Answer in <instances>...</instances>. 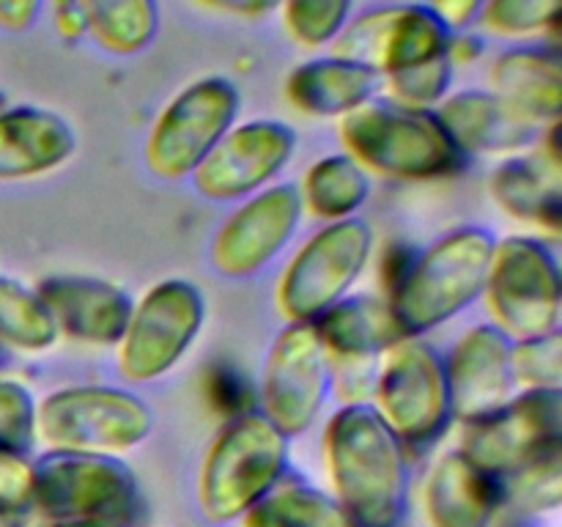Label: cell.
<instances>
[{"label": "cell", "mask_w": 562, "mask_h": 527, "mask_svg": "<svg viewBox=\"0 0 562 527\" xmlns=\"http://www.w3.org/2000/svg\"><path fill=\"white\" fill-rule=\"evenodd\" d=\"M329 494L355 527H401L409 505V453L371 404H346L324 426Z\"/></svg>", "instance_id": "cell-1"}, {"label": "cell", "mask_w": 562, "mask_h": 527, "mask_svg": "<svg viewBox=\"0 0 562 527\" xmlns=\"http://www.w3.org/2000/svg\"><path fill=\"white\" fill-rule=\"evenodd\" d=\"M494 242L488 228L461 225L412 256L384 296L404 338H426L481 300Z\"/></svg>", "instance_id": "cell-2"}, {"label": "cell", "mask_w": 562, "mask_h": 527, "mask_svg": "<svg viewBox=\"0 0 562 527\" xmlns=\"http://www.w3.org/2000/svg\"><path fill=\"white\" fill-rule=\"evenodd\" d=\"M338 141L344 154L357 159L368 176L409 184L448 179L467 165L434 110L401 108L384 97L340 119Z\"/></svg>", "instance_id": "cell-3"}, {"label": "cell", "mask_w": 562, "mask_h": 527, "mask_svg": "<svg viewBox=\"0 0 562 527\" xmlns=\"http://www.w3.org/2000/svg\"><path fill=\"white\" fill-rule=\"evenodd\" d=\"M31 514L49 525L140 527L146 497L121 456L47 450L33 461Z\"/></svg>", "instance_id": "cell-4"}, {"label": "cell", "mask_w": 562, "mask_h": 527, "mask_svg": "<svg viewBox=\"0 0 562 527\" xmlns=\"http://www.w3.org/2000/svg\"><path fill=\"white\" fill-rule=\"evenodd\" d=\"M291 461V439L258 410L228 417L198 470V508L212 525L239 522L272 492Z\"/></svg>", "instance_id": "cell-5"}, {"label": "cell", "mask_w": 562, "mask_h": 527, "mask_svg": "<svg viewBox=\"0 0 562 527\" xmlns=\"http://www.w3.org/2000/svg\"><path fill=\"white\" fill-rule=\"evenodd\" d=\"M151 428V406L115 384H69L36 406L38 442L47 450L124 456L140 448Z\"/></svg>", "instance_id": "cell-6"}, {"label": "cell", "mask_w": 562, "mask_h": 527, "mask_svg": "<svg viewBox=\"0 0 562 527\" xmlns=\"http://www.w3.org/2000/svg\"><path fill=\"white\" fill-rule=\"evenodd\" d=\"M371 223L362 217L324 223L294 250L274 289V305L289 324H313L351 294L371 264Z\"/></svg>", "instance_id": "cell-7"}, {"label": "cell", "mask_w": 562, "mask_h": 527, "mask_svg": "<svg viewBox=\"0 0 562 527\" xmlns=\"http://www.w3.org/2000/svg\"><path fill=\"white\" fill-rule=\"evenodd\" d=\"M371 406L409 450L431 448L453 423L442 351L426 338H401L379 357Z\"/></svg>", "instance_id": "cell-8"}, {"label": "cell", "mask_w": 562, "mask_h": 527, "mask_svg": "<svg viewBox=\"0 0 562 527\" xmlns=\"http://www.w3.org/2000/svg\"><path fill=\"white\" fill-rule=\"evenodd\" d=\"M483 300L494 327L510 340L560 329L562 274L552 247L525 234L494 242Z\"/></svg>", "instance_id": "cell-9"}, {"label": "cell", "mask_w": 562, "mask_h": 527, "mask_svg": "<svg viewBox=\"0 0 562 527\" xmlns=\"http://www.w3.org/2000/svg\"><path fill=\"white\" fill-rule=\"evenodd\" d=\"M206 324L203 291L187 278H165L132 302L130 322L115 344V366L132 384L168 377L195 346Z\"/></svg>", "instance_id": "cell-10"}, {"label": "cell", "mask_w": 562, "mask_h": 527, "mask_svg": "<svg viewBox=\"0 0 562 527\" xmlns=\"http://www.w3.org/2000/svg\"><path fill=\"white\" fill-rule=\"evenodd\" d=\"M239 88L220 75L192 80L165 102L143 143L148 170L162 181L195 173L206 154L239 119Z\"/></svg>", "instance_id": "cell-11"}, {"label": "cell", "mask_w": 562, "mask_h": 527, "mask_svg": "<svg viewBox=\"0 0 562 527\" xmlns=\"http://www.w3.org/2000/svg\"><path fill=\"white\" fill-rule=\"evenodd\" d=\"M461 453L494 478L562 450V390H519L508 404L461 428Z\"/></svg>", "instance_id": "cell-12"}, {"label": "cell", "mask_w": 562, "mask_h": 527, "mask_svg": "<svg viewBox=\"0 0 562 527\" xmlns=\"http://www.w3.org/2000/svg\"><path fill=\"white\" fill-rule=\"evenodd\" d=\"M329 395V357L313 324H285L261 368L256 399L261 415L285 437H300Z\"/></svg>", "instance_id": "cell-13"}, {"label": "cell", "mask_w": 562, "mask_h": 527, "mask_svg": "<svg viewBox=\"0 0 562 527\" xmlns=\"http://www.w3.org/2000/svg\"><path fill=\"white\" fill-rule=\"evenodd\" d=\"M450 31L426 3H390L351 14L333 53L384 77L439 58L448 49Z\"/></svg>", "instance_id": "cell-14"}, {"label": "cell", "mask_w": 562, "mask_h": 527, "mask_svg": "<svg viewBox=\"0 0 562 527\" xmlns=\"http://www.w3.org/2000/svg\"><path fill=\"white\" fill-rule=\"evenodd\" d=\"M296 152V132L285 121L252 119L234 124L190 176L206 201L234 203L278 184Z\"/></svg>", "instance_id": "cell-15"}, {"label": "cell", "mask_w": 562, "mask_h": 527, "mask_svg": "<svg viewBox=\"0 0 562 527\" xmlns=\"http://www.w3.org/2000/svg\"><path fill=\"white\" fill-rule=\"evenodd\" d=\"M302 201L296 184H272L245 198L223 220L209 245V261L225 278H252L285 250L300 231Z\"/></svg>", "instance_id": "cell-16"}, {"label": "cell", "mask_w": 562, "mask_h": 527, "mask_svg": "<svg viewBox=\"0 0 562 527\" xmlns=\"http://www.w3.org/2000/svg\"><path fill=\"white\" fill-rule=\"evenodd\" d=\"M510 346L508 335L483 322L467 329L445 357L450 412L461 426L492 415L516 395Z\"/></svg>", "instance_id": "cell-17"}, {"label": "cell", "mask_w": 562, "mask_h": 527, "mask_svg": "<svg viewBox=\"0 0 562 527\" xmlns=\"http://www.w3.org/2000/svg\"><path fill=\"white\" fill-rule=\"evenodd\" d=\"M560 124L547 126L536 146L499 159L488 176L492 201L508 217L560 234L562 225V159L558 146Z\"/></svg>", "instance_id": "cell-18"}, {"label": "cell", "mask_w": 562, "mask_h": 527, "mask_svg": "<svg viewBox=\"0 0 562 527\" xmlns=\"http://www.w3.org/2000/svg\"><path fill=\"white\" fill-rule=\"evenodd\" d=\"M58 335L86 346H113L124 335L132 296L119 283L93 274H49L36 285Z\"/></svg>", "instance_id": "cell-19"}, {"label": "cell", "mask_w": 562, "mask_h": 527, "mask_svg": "<svg viewBox=\"0 0 562 527\" xmlns=\"http://www.w3.org/2000/svg\"><path fill=\"white\" fill-rule=\"evenodd\" d=\"M488 91L532 130L560 124L562 60L554 44H514L494 55L486 71Z\"/></svg>", "instance_id": "cell-20"}, {"label": "cell", "mask_w": 562, "mask_h": 527, "mask_svg": "<svg viewBox=\"0 0 562 527\" xmlns=\"http://www.w3.org/2000/svg\"><path fill=\"white\" fill-rule=\"evenodd\" d=\"M505 508L503 481L488 475L459 448L437 456L423 481L428 527H492Z\"/></svg>", "instance_id": "cell-21"}, {"label": "cell", "mask_w": 562, "mask_h": 527, "mask_svg": "<svg viewBox=\"0 0 562 527\" xmlns=\"http://www.w3.org/2000/svg\"><path fill=\"white\" fill-rule=\"evenodd\" d=\"M77 152L69 121L38 104L0 110V181H31L64 168Z\"/></svg>", "instance_id": "cell-22"}, {"label": "cell", "mask_w": 562, "mask_h": 527, "mask_svg": "<svg viewBox=\"0 0 562 527\" xmlns=\"http://www.w3.org/2000/svg\"><path fill=\"white\" fill-rule=\"evenodd\" d=\"M439 124L445 126L464 157H514L536 146L541 132L516 119L488 88H461L450 91L437 110Z\"/></svg>", "instance_id": "cell-23"}, {"label": "cell", "mask_w": 562, "mask_h": 527, "mask_svg": "<svg viewBox=\"0 0 562 527\" xmlns=\"http://www.w3.org/2000/svg\"><path fill=\"white\" fill-rule=\"evenodd\" d=\"M379 88L382 80L366 66L329 53L296 64L285 77L283 97L296 113L307 119L340 121L376 99Z\"/></svg>", "instance_id": "cell-24"}, {"label": "cell", "mask_w": 562, "mask_h": 527, "mask_svg": "<svg viewBox=\"0 0 562 527\" xmlns=\"http://www.w3.org/2000/svg\"><path fill=\"white\" fill-rule=\"evenodd\" d=\"M329 362L379 360L395 340L398 324L384 296L349 294L313 322Z\"/></svg>", "instance_id": "cell-25"}, {"label": "cell", "mask_w": 562, "mask_h": 527, "mask_svg": "<svg viewBox=\"0 0 562 527\" xmlns=\"http://www.w3.org/2000/svg\"><path fill=\"white\" fill-rule=\"evenodd\" d=\"M296 190H300L302 212L311 214L313 220H322V225L338 223V220L360 217L371 198V176L349 154H327L302 173Z\"/></svg>", "instance_id": "cell-26"}, {"label": "cell", "mask_w": 562, "mask_h": 527, "mask_svg": "<svg viewBox=\"0 0 562 527\" xmlns=\"http://www.w3.org/2000/svg\"><path fill=\"white\" fill-rule=\"evenodd\" d=\"M75 5L86 38L115 58L140 55L157 38V0H75Z\"/></svg>", "instance_id": "cell-27"}, {"label": "cell", "mask_w": 562, "mask_h": 527, "mask_svg": "<svg viewBox=\"0 0 562 527\" xmlns=\"http://www.w3.org/2000/svg\"><path fill=\"white\" fill-rule=\"evenodd\" d=\"M239 527H355L338 500L307 481L285 475L239 519Z\"/></svg>", "instance_id": "cell-28"}, {"label": "cell", "mask_w": 562, "mask_h": 527, "mask_svg": "<svg viewBox=\"0 0 562 527\" xmlns=\"http://www.w3.org/2000/svg\"><path fill=\"white\" fill-rule=\"evenodd\" d=\"M58 327L36 289L0 274V346L22 355H44L58 344Z\"/></svg>", "instance_id": "cell-29"}, {"label": "cell", "mask_w": 562, "mask_h": 527, "mask_svg": "<svg viewBox=\"0 0 562 527\" xmlns=\"http://www.w3.org/2000/svg\"><path fill=\"white\" fill-rule=\"evenodd\" d=\"M562 0H486L475 25L481 36L538 44L558 31Z\"/></svg>", "instance_id": "cell-30"}, {"label": "cell", "mask_w": 562, "mask_h": 527, "mask_svg": "<svg viewBox=\"0 0 562 527\" xmlns=\"http://www.w3.org/2000/svg\"><path fill=\"white\" fill-rule=\"evenodd\" d=\"M355 11V0H280L278 14L285 36L300 49L333 47Z\"/></svg>", "instance_id": "cell-31"}, {"label": "cell", "mask_w": 562, "mask_h": 527, "mask_svg": "<svg viewBox=\"0 0 562 527\" xmlns=\"http://www.w3.org/2000/svg\"><path fill=\"white\" fill-rule=\"evenodd\" d=\"M503 500L521 514H549L562 503V450L503 478Z\"/></svg>", "instance_id": "cell-32"}, {"label": "cell", "mask_w": 562, "mask_h": 527, "mask_svg": "<svg viewBox=\"0 0 562 527\" xmlns=\"http://www.w3.org/2000/svg\"><path fill=\"white\" fill-rule=\"evenodd\" d=\"M456 69L450 66L448 55L426 60V64L409 66L404 71L384 77L382 88L384 99L412 110H437L442 99L453 91Z\"/></svg>", "instance_id": "cell-33"}, {"label": "cell", "mask_w": 562, "mask_h": 527, "mask_svg": "<svg viewBox=\"0 0 562 527\" xmlns=\"http://www.w3.org/2000/svg\"><path fill=\"white\" fill-rule=\"evenodd\" d=\"M516 390H562V333L514 340L510 346Z\"/></svg>", "instance_id": "cell-34"}, {"label": "cell", "mask_w": 562, "mask_h": 527, "mask_svg": "<svg viewBox=\"0 0 562 527\" xmlns=\"http://www.w3.org/2000/svg\"><path fill=\"white\" fill-rule=\"evenodd\" d=\"M36 406L31 388L14 377H0V450L31 456L36 448Z\"/></svg>", "instance_id": "cell-35"}, {"label": "cell", "mask_w": 562, "mask_h": 527, "mask_svg": "<svg viewBox=\"0 0 562 527\" xmlns=\"http://www.w3.org/2000/svg\"><path fill=\"white\" fill-rule=\"evenodd\" d=\"M33 461L31 456L0 450V503L31 508Z\"/></svg>", "instance_id": "cell-36"}, {"label": "cell", "mask_w": 562, "mask_h": 527, "mask_svg": "<svg viewBox=\"0 0 562 527\" xmlns=\"http://www.w3.org/2000/svg\"><path fill=\"white\" fill-rule=\"evenodd\" d=\"M190 3L209 11V14L228 16V20L261 22L267 16L278 14L280 0H190Z\"/></svg>", "instance_id": "cell-37"}, {"label": "cell", "mask_w": 562, "mask_h": 527, "mask_svg": "<svg viewBox=\"0 0 562 527\" xmlns=\"http://www.w3.org/2000/svg\"><path fill=\"white\" fill-rule=\"evenodd\" d=\"M426 5L450 33H456L475 27L486 0H428Z\"/></svg>", "instance_id": "cell-38"}, {"label": "cell", "mask_w": 562, "mask_h": 527, "mask_svg": "<svg viewBox=\"0 0 562 527\" xmlns=\"http://www.w3.org/2000/svg\"><path fill=\"white\" fill-rule=\"evenodd\" d=\"M44 0H0V31L27 33L38 22Z\"/></svg>", "instance_id": "cell-39"}, {"label": "cell", "mask_w": 562, "mask_h": 527, "mask_svg": "<svg viewBox=\"0 0 562 527\" xmlns=\"http://www.w3.org/2000/svg\"><path fill=\"white\" fill-rule=\"evenodd\" d=\"M483 53H486V42H483L481 33H475L472 27L450 33L448 49H445V55H448V60L453 69H459V66L477 64V60L483 58Z\"/></svg>", "instance_id": "cell-40"}, {"label": "cell", "mask_w": 562, "mask_h": 527, "mask_svg": "<svg viewBox=\"0 0 562 527\" xmlns=\"http://www.w3.org/2000/svg\"><path fill=\"white\" fill-rule=\"evenodd\" d=\"M55 31L64 38H69V42L86 36L75 0H55Z\"/></svg>", "instance_id": "cell-41"}, {"label": "cell", "mask_w": 562, "mask_h": 527, "mask_svg": "<svg viewBox=\"0 0 562 527\" xmlns=\"http://www.w3.org/2000/svg\"><path fill=\"white\" fill-rule=\"evenodd\" d=\"M31 508L0 503V527H31Z\"/></svg>", "instance_id": "cell-42"}]
</instances>
